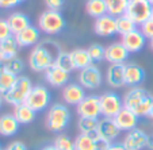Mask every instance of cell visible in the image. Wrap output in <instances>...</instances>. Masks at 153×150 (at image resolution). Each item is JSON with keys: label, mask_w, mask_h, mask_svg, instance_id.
<instances>
[{"label": "cell", "mask_w": 153, "mask_h": 150, "mask_svg": "<svg viewBox=\"0 0 153 150\" xmlns=\"http://www.w3.org/2000/svg\"><path fill=\"white\" fill-rule=\"evenodd\" d=\"M106 6H107V14L118 18L126 14L129 0H106Z\"/></svg>", "instance_id": "cell-30"}, {"label": "cell", "mask_w": 153, "mask_h": 150, "mask_svg": "<svg viewBox=\"0 0 153 150\" xmlns=\"http://www.w3.org/2000/svg\"><path fill=\"white\" fill-rule=\"evenodd\" d=\"M130 53L121 42H114L106 47V55L104 60L108 64H125L129 58Z\"/></svg>", "instance_id": "cell-19"}, {"label": "cell", "mask_w": 153, "mask_h": 150, "mask_svg": "<svg viewBox=\"0 0 153 150\" xmlns=\"http://www.w3.org/2000/svg\"><path fill=\"white\" fill-rule=\"evenodd\" d=\"M7 22H8V24H10L12 35H16L18 33L23 31L25 29H27V27L31 24L30 18L20 11H15V12H12V14H10V16L7 18Z\"/></svg>", "instance_id": "cell-22"}, {"label": "cell", "mask_w": 153, "mask_h": 150, "mask_svg": "<svg viewBox=\"0 0 153 150\" xmlns=\"http://www.w3.org/2000/svg\"><path fill=\"white\" fill-rule=\"evenodd\" d=\"M152 19H153V10H152Z\"/></svg>", "instance_id": "cell-51"}, {"label": "cell", "mask_w": 153, "mask_h": 150, "mask_svg": "<svg viewBox=\"0 0 153 150\" xmlns=\"http://www.w3.org/2000/svg\"><path fill=\"white\" fill-rule=\"evenodd\" d=\"M60 52V46L54 41L46 39L37 44L29 55L30 69L37 73H45V70H48L52 65H54L56 58Z\"/></svg>", "instance_id": "cell-1"}, {"label": "cell", "mask_w": 153, "mask_h": 150, "mask_svg": "<svg viewBox=\"0 0 153 150\" xmlns=\"http://www.w3.org/2000/svg\"><path fill=\"white\" fill-rule=\"evenodd\" d=\"M85 96V89L79 83H68L62 89V99L68 106H77Z\"/></svg>", "instance_id": "cell-16"}, {"label": "cell", "mask_w": 153, "mask_h": 150, "mask_svg": "<svg viewBox=\"0 0 153 150\" xmlns=\"http://www.w3.org/2000/svg\"><path fill=\"white\" fill-rule=\"evenodd\" d=\"M94 30H95V34L99 37H113L117 34V18L111 16L108 14L103 15L100 18H96Z\"/></svg>", "instance_id": "cell-13"}, {"label": "cell", "mask_w": 153, "mask_h": 150, "mask_svg": "<svg viewBox=\"0 0 153 150\" xmlns=\"http://www.w3.org/2000/svg\"><path fill=\"white\" fill-rule=\"evenodd\" d=\"M107 84L113 88H121L125 85V64H110L106 73Z\"/></svg>", "instance_id": "cell-21"}, {"label": "cell", "mask_w": 153, "mask_h": 150, "mask_svg": "<svg viewBox=\"0 0 153 150\" xmlns=\"http://www.w3.org/2000/svg\"><path fill=\"white\" fill-rule=\"evenodd\" d=\"M149 45H150V49L153 50V39H150V44Z\"/></svg>", "instance_id": "cell-49"}, {"label": "cell", "mask_w": 153, "mask_h": 150, "mask_svg": "<svg viewBox=\"0 0 153 150\" xmlns=\"http://www.w3.org/2000/svg\"><path fill=\"white\" fill-rule=\"evenodd\" d=\"M65 27H67V22L61 11L46 10L38 18V29L41 30V33H45L48 35L60 34L65 30Z\"/></svg>", "instance_id": "cell-4"}, {"label": "cell", "mask_w": 153, "mask_h": 150, "mask_svg": "<svg viewBox=\"0 0 153 150\" xmlns=\"http://www.w3.org/2000/svg\"><path fill=\"white\" fill-rule=\"evenodd\" d=\"M121 130L118 129V126L115 124L114 119L111 118H102L99 119V124H98V135L99 138L108 141L110 143H113L117 138L119 137Z\"/></svg>", "instance_id": "cell-14"}, {"label": "cell", "mask_w": 153, "mask_h": 150, "mask_svg": "<svg viewBox=\"0 0 153 150\" xmlns=\"http://www.w3.org/2000/svg\"><path fill=\"white\" fill-rule=\"evenodd\" d=\"M54 64L57 65V67H60L61 69H64L65 72H68V73H71V72L75 70L72 55H71V53H68V52H62V50H61V52L58 53L57 58H56Z\"/></svg>", "instance_id": "cell-33"}, {"label": "cell", "mask_w": 153, "mask_h": 150, "mask_svg": "<svg viewBox=\"0 0 153 150\" xmlns=\"http://www.w3.org/2000/svg\"><path fill=\"white\" fill-rule=\"evenodd\" d=\"M43 1L46 10H52V11H61L65 6V0H43Z\"/></svg>", "instance_id": "cell-39"}, {"label": "cell", "mask_w": 153, "mask_h": 150, "mask_svg": "<svg viewBox=\"0 0 153 150\" xmlns=\"http://www.w3.org/2000/svg\"><path fill=\"white\" fill-rule=\"evenodd\" d=\"M3 64L6 65V68L10 70V72H12L16 76H19L25 69V62H23V60H20L19 57H15V58H11V60H8V61H4Z\"/></svg>", "instance_id": "cell-36"}, {"label": "cell", "mask_w": 153, "mask_h": 150, "mask_svg": "<svg viewBox=\"0 0 153 150\" xmlns=\"http://www.w3.org/2000/svg\"><path fill=\"white\" fill-rule=\"evenodd\" d=\"M114 122L118 126V129L121 131H130L136 129L137 124H138V116L133 112V111L127 110V108H122L115 116H114Z\"/></svg>", "instance_id": "cell-18"}, {"label": "cell", "mask_w": 153, "mask_h": 150, "mask_svg": "<svg viewBox=\"0 0 153 150\" xmlns=\"http://www.w3.org/2000/svg\"><path fill=\"white\" fill-rule=\"evenodd\" d=\"M85 10L88 15L92 18H100L107 14V6L106 0H87Z\"/></svg>", "instance_id": "cell-29"}, {"label": "cell", "mask_w": 153, "mask_h": 150, "mask_svg": "<svg viewBox=\"0 0 153 150\" xmlns=\"http://www.w3.org/2000/svg\"><path fill=\"white\" fill-rule=\"evenodd\" d=\"M0 150H1V145H0Z\"/></svg>", "instance_id": "cell-52"}, {"label": "cell", "mask_w": 153, "mask_h": 150, "mask_svg": "<svg viewBox=\"0 0 153 150\" xmlns=\"http://www.w3.org/2000/svg\"><path fill=\"white\" fill-rule=\"evenodd\" d=\"M33 83L29 77L26 76H18L15 84L7 91L6 93H3V99L7 104L15 107L19 104H23L26 101L27 96H29L30 91L33 89Z\"/></svg>", "instance_id": "cell-5"}, {"label": "cell", "mask_w": 153, "mask_h": 150, "mask_svg": "<svg viewBox=\"0 0 153 150\" xmlns=\"http://www.w3.org/2000/svg\"><path fill=\"white\" fill-rule=\"evenodd\" d=\"M140 30L145 35L146 39H153V19H148L146 22H144L142 24H140Z\"/></svg>", "instance_id": "cell-37"}, {"label": "cell", "mask_w": 153, "mask_h": 150, "mask_svg": "<svg viewBox=\"0 0 153 150\" xmlns=\"http://www.w3.org/2000/svg\"><path fill=\"white\" fill-rule=\"evenodd\" d=\"M71 122V111L65 104L54 103L49 107L46 114V129L52 133H61L67 129Z\"/></svg>", "instance_id": "cell-3"}, {"label": "cell", "mask_w": 153, "mask_h": 150, "mask_svg": "<svg viewBox=\"0 0 153 150\" xmlns=\"http://www.w3.org/2000/svg\"><path fill=\"white\" fill-rule=\"evenodd\" d=\"M100 101V114L104 118L113 119L123 108V99L115 92H104L99 96Z\"/></svg>", "instance_id": "cell-8"}, {"label": "cell", "mask_w": 153, "mask_h": 150, "mask_svg": "<svg viewBox=\"0 0 153 150\" xmlns=\"http://www.w3.org/2000/svg\"><path fill=\"white\" fill-rule=\"evenodd\" d=\"M41 38V30L38 27L30 24L27 29H25L23 31L18 33L15 35V39H16L19 47H30V46H35V45L39 42Z\"/></svg>", "instance_id": "cell-20"}, {"label": "cell", "mask_w": 153, "mask_h": 150, "mask_svg": "<svg viewBox=\"0 0 153 150\" xmlns=\"http://www.w3.org/2000/svg\"><path fill=\"white\" fill-rule=\"evenodd\" d=\"M76 112L79 118H98L100 114V101L99 96L96 95H88L76 106Z\"/></svg>", "instance_id": "cell-10"}, {"label": "cell", "mask_w": 153, "mask_h": 150, "mask_svg": "<svg viewBox=\"0 0 153 150\" xmlns=\"http://www.w3.org/2000/svg\"><path fill=\"white\" fill-rule=\"evenodd\" d=\"M152 10L153 6L149 3V0H129L125 15L140 26L152 18Z\"/></svg>", "instance_id": "cell-6"}, {"label": "cell", "mask_w": 153, "mask_h": 150, "mask_svg": "<svg viewBox=\"0 0 153 150\" xmlns=\"http://www.w3.org/2000/svg\"><path fill=\"white\" fill-rule=\"evenodd\" d=\"M138 24H136L133 20L127 18L126 15H122V16H118L117 18V34L122 35L127 34V33H131L137 29Z\"/></svg>", "instance_id": "cell-32"}, {"label": "cell", "mask_w": 153, "mask_h": 150, "mask_svg": "<svg viewBox=\"0 0 153 150\" xmlns=\"http://www.w3.org/2000/svg\"><path fill=\"white\" fill-rule=\"evenodd\" d=\"M45 80H46L48 84H50L52 87L60 88V87H65L68 83H69L71 78V73L65 72L64 69H61L57 65H52L48 70H45Z\"/></svg>", "instance_id": "cell-15"}, {"label": "cell", "mask_w": 153, "mask_h": 150, "mask_svg": "<svg viewBox=\"0 0 153 150\" xmlns=\"http://www.w3.org/2000/svg\"><path fill=\"white\" fill-rule=\"evenodd\" d=\"M148 149L149 150H153V134L152 135H149V138H148Z\"/></svg>", "instance_id": "cell-44"}, {"label": "cell", "mask_w": 153, "mask_h": 150, "mask_svg": "<svg viewBox=\"0 0 153 150\" xmlns=\"http://www.w3.org/2000/svg\"><path fill=\"white\" fill-rule=\"evenodd\" d=\"M79 84L84 89H96L103 83V76L102 72L96 65H90V67L84 68L79 70Z\"/></svg>", "instance_id": "cell-9"}, {"label": "cell", "mask_w": 153, "mask_h": 150, "mask_svg": "<svg viewBox=\"0 0 153 150\" xmlns=\"http://www.w3.org/2000/svg\"><path fill=\"white\" fill-rule=\"evenodd\" d=\"M4 61V58H3V53H1V50H0V64Z\"/></svg>", "instance_id": "cell-48"}, {"label": "cell", "mask_w": 153, "mask_h": 150, "mask_svg": "<svg viewBox=\"0 0 153 150\" xmlns=\"http://www.w3.org/2000/svg\"><path fill=\"white\" fill-rule=\"evenodd\" d=\"M20 123L16 120L14 114H3L0 116V135L12 137L19 131Z\"/></svg>", "instance_id": "cell-23"}, {"label": "cell", "mask_w": 153, "mask_h": 150, "mask_svg": "<svg viewBox=\"0 0 153 150\" xmlns=\"http://www.w3.org/2000/svg\"><path fill=\"white\" fill-rule=\"evenodd\" d=\"M25 0H0V8H4V10H11L15 8L16 6L22 4Z\"/></svg>", "instance_id": "cell-40"}, {"label": "cell", "mask_w": 153, "mask_h": 150, "mask_svg": "<svg viewBox=\"0 0 153 150\" xmlns=\"http://www.w3.org/2000/svg\"><path fill=\"white\" fill-rule=\"evenodd\" d=\"M123 107L133 111L138 118L148 116L153 107V96L141 87H130L123 96Z\"/></svg>", "instance_id": "cell-2"}, {"label": "cell", "mask_w": 153, "mask_h": 150, "mask_svg": "<svg viewBox=\"0 0 153 150\" xmlns=\"http://www.w3.org/2000/svg\"><path fill=\"white\" fill-rule=\"evenodd\" d=\"M18 76L10 72L3 62L0 64V93H6L16 81Z\"/></svg>", "instance_id": "cell-28"}, {"label": "cell", "mask_w": 153, "mask_h": 150, "mask_svg": "<svg viewBox=\"0 0 153 150\" xmlns=\"http://www.w3.org/2000/svg\"><path fill=\"white\" fill-rule=\"evenodd\" d=\"M71 55H72L73 67L77 70H81L94 64L87 49H75L73 52H71Z\"/></svg>", "instance_id": "cell-27"}, {"label": "cell", "mask_w": 153, "mask_h": 150, "mask_svg": "<svg viewBox=\"0 0 153 150\" xmlns=\"http://www.w3.org/2000/svg\"><path fill=\"white\" fill-rule=\"evenodd\" d=\"M12 33L11 29H10V24L7 22V19H0V42L4 41L6 38L11 37Z\"/></svg>", "instance_id": "cell-38"}, {"label": "cell", "mask_w": 153, "mask_h": 150, "mask_svg": "<svg viewBox=\"0 0 153 150\" xmlns=\"http://www.w3.org/2000/svg\"><path fill=\"white\" fill-rule=\"evenodd\" d=\"M148 118H150V119H153V107H152V110H150V112H149V115H148Z\"/></svg>", "instance_id": "cell-47"}, {"label": "cell", "mask_w": 153, "mask_h": 150, "mask_svg": "<svg viewBox=\"0 0 153 150\" xmlns=\"http://www.w3.org/2000/svg\"><path fill=\"white\" fill-rule=\"evenodd\" d=\"M121 44L126 47V50L130 54H134V53H138L144 49L145 44H146V38L141 33V30L136 29L134 31L122 35Z\"/></svg>", "instance_id": "cell-12"}, {"label": "cell", "mask_w": 153, "mask_h": 150, "mask_svg": "<svg viewBox=\"0 0 153 150\" xmlns=\"http://www.w3.org/2000/svg\"><path fill=\"white\" fill-rule=\"evenodd\" d=\"M1 150H3V149H1Z\"/></svg>", "instance_id": "cell-53"}, {"label": "cell", "mask_w": 153, "mask_h": 150, "mask_svg": "<svg viewBox=\"0 0 153 150\" xmlns=\"http://www.w3.org/2000/svg\"><path fill=\"white\" fill-rule=\"evenodd\" d=\"M107 150H126V149H125V146L122 143H114L113 142Z\"/></svg>", "instance_id": "cell-43"}, {"label": "cell", "mask_w": 153, "mask_h": 150, "mask_svg": "<svg viewBox=\"0 0 153 150\" xmlns=\"http://www.w3.org/2000/svg\"><path fill=\"white\" fill-rule=\"evenodd\" d=\"M3 101H4V99H3V95L0 93V108H1V106H3Z\"/></svg>", "instance_id": "cell-46"}, {"label": "cell", "mask_w": 153, "mask_h": 150, "mask_svg": "<svg viewBox=\"0 0 153 150\" xmlns=\"http://www.w3.org/2000/svg\"><path fill=\"white\" fill-rule=\"evenodd\" d=\"M148 138L149 135L145 131L136 127L133 130L127 131V134L122 141V145L126 150H142L148 146Z\"/></svg>", "instance_id": "cell-11"}, {"label": "cell", "mask_w": 153, "mask_h": 150, "mask_svg": "<svg viewBox=\"0 0 153 150\" xmlns=\"http://www.w3.org/2000/svg\"><path fill=\"white\" fill-rule=\"evenodd\" d=\"M88 50V54H90L92 62H100L104 60V55H106V47L102 46L99 44H92L87 47Z\"/></svg>", "instance_id": "cell-35"}, {"label": "cell", "mask_w": 153, "mask_h": 150, "mask_svg": "<svg viewBox=\"0 0 153 150\" xmlns=\"http://www.w3.org/2000/svg\"><path fill=\"white\" fill-rule=\"evenodd\" d=\"M0 50L3 53L4 61H8V60H11V58L18 57L19 45H18L16 39H15V35H11V37L6 38L4 41H1V42H0Z\"/></svg>", "instance_id": "cell-26"}, {"label": "cell", "mask_w": 153, "mask_h": 150, "mask_svg": "<svg viewBox=\"0 0 153 150\" xmlns=\"http://www.w3.org/2000/svg\"><path fill=\"white\" fill-rule=\"evenodd\" d=\"M16 118V120L19 122L20 124H29L31 122H34L35 119V111L33 108H30L26 103L19 104V106L14 107V112H12Z\"/></svg>", "instance_id": "cell-25"}, {"label": "cell", "mask_w": 153, "mask_h": 150, "mask_svg": "<svg viewBox=\"0 0 153 150\" xmlns=\"http://www.w3.org/2000/svg\"><path fill=\"white\" fill-rule=\"evenodd\" d=\"M50 101H52L50 91L43 85H34L25 103L30 108H33L35 112H41L50 106Z\"/></svg>", "instance_id": "cell-7"}, {"label": "cell", "mask_w": 153, "mask_h": 150, "mask_svg": "<svg viewBox=\"0 0 153 150\" xmlns=\"http://www.w3.org/2000/svg\"><path fill=\"white\" fill-rule=\"evenodd\" d=\"M54 145L58 150H75V139H72L67 134H60L56 137Z\"/></svg>", "instance_id": "cell-34"}, {"label": "cell", "mask_w": 153, "mask_h": 150, "mask_svg": "<svg viewBox=\"0 0 153 150\" xmlns=\"http://www.w3.org/2000/svg\"><path fill=\"white\" fill-rule=\"evenodd\" d=\"M149 3H150V4H152V6H153V0H149Z\"/></svg>", "instance_id": "cell-50"}, {"label": "cell", "mask_w": 153, "mask_h": 150, "mask_svg": "<svg viewBox=\"0 0 153 150\" xmlns=\"http://www.w3.org/2000/svg\"><path fill=\"white\" fill-rule=\"evenodd\" d=\"M98 138H99L98 133L94 134L80 133L75 139V150H95Z\"/></svg>", "instance_id": "cell-24"}, {"label": "cell", "mask_w": 153, "mask_h": 150, "mask_svg": "<svg viewBox=\"0 0 153 150\" xmlns=\"http://www.w3.org/2000/svg\"><path fill=\"white\" fill-rule=\"evenodd\" d=\"M98 118H83V116H80L77 120V129L83 134H94L98 133Z\"/></svg>", "instance_id": "cell-31"}, {"label": "cell", "mask_w": 153, "mask_h": 150, "mask_svg": "<svg viewBox=\"0 0 153 150\" xmlns=\"http://www.w3.org/2000/svg\"><path fill=\"white\" fill-rule=\"evenodd\" d=\"M4 150H29V149H27V146L22 141H14V142H11Z\"/></svg>", "instance_id": "cell-41"}, {"label": "cell", "mask_w": 153, "mask_h": 150, "mask_svg": "<svg viewBox=\"0 0 153 150\" xmlns=\"http://www.w3.org/2000/svg\"><path fill=\"white\" fill-rule=\"evenodd\" d=\"M145 81V70L137 64H125V85L140 87Z\"/></svg>", "instance_id": "cell-17"}, {"label": "cell", "mask_w": 153, "mask_h": 150, "mask_svg": "<svg viewBox=\"0 0 153 150\" xmlns=\"http://www.w3.org/2000/svg\"><path fill=\"white\" fill-rule=\"evenodd\" d=\"M110 142L108 141H104V139L102 138H98V141H96V149L95 150H107L108 147H110Z\"/></svg>", "instance_id": "cell-42"}, {"label": "cell", "mask_w": 153, "mask_h": 150, "mask_svg": "<svg viewBox=\"0 0 153 150\" xmlns=\"http://www.w3.org/2000/svg\"><path fill=\"white\" fill-rule=\"evenodd\" d=\"M41 150H58L54 145H46V146H43Z\"/></svg>", "instance_id": "cell-45"}]
</instances>
